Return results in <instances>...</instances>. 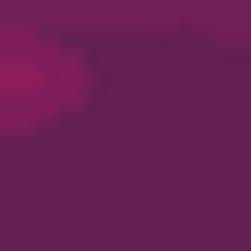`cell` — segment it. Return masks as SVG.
<instances>
[{
    "label": "cell",
    "mask_w": 251,
    "mask_h": 251,
    "mask_svg": "<svg viewBox=\"0 0 251 251\" xmlns=\"http://www.w3.org/2000/svg\"><path fill=\"white\" fill-rule=\"evenodd\" d=\"M12 60H24V84H12V120H48L60 96H72V72H60V48H48V36H24Z\"/></svg>",
    "instance_id": "obj_1"
}]
</instances>
